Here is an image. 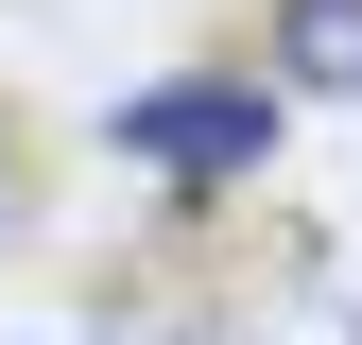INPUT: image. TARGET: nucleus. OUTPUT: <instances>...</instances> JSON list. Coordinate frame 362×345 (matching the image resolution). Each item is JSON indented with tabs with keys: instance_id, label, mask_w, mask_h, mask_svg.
Listing matches in <instances>:
<instances>
[{
	"instance_id": "1",
	"label": "nucleus",
	"mask_w": 362,
	"mask_h": 345,
	"mask_svg": "<svg viewBox=\"0 0 362 345\" xmlns=\"http://www.w3.org/2000/svg\"><path fill=\"white\" fill-rule=\"evenodd\" d=\"M121 156L173 172V190H242V172L276 156V86H259V69H173V86L121 104Z\"/></svg>"
},
{
	"instance_id": "2",
	"label": "nucleus",
	"mask_w": 362,
	"mask_h": 345,
	"mask_svg": "<svg viewBox=\"0 0 362 345\" xmlns=\"http://www.w3.org/2000/svg\"><path fill=\"white\" fill-rule=\"evenodd\" d=\"M276 52H293V86L362 104V0H276Z\"/></svg>"
}]
</instances>
